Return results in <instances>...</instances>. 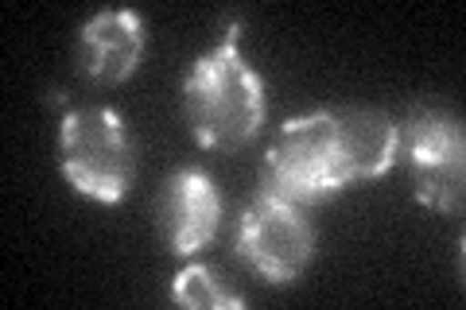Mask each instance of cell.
<instances>
[{
    "mask_svg": "<svg viewBox=\"0 0 466 310\" xmlns=\"http://www.w3.org/2000/svg\"><path fill=\"white\" fill-rule=\"evenodd\" d=\"M339 144L350 171V183L361 179H381V175L397 164L400 152V128L389 121L385 113L373 109H350L339 113Z\"/></svg>",
    "mask_w": 466,
    "mask_h": 310,
    "instance_id": "8",
    "label": "cell"
},
{
    "mask_svg": "<svg viewBox=\"0 0 466 310\" xmlns=\"http://www.w3.org/2000/svg\"><path fill=\"white\" fill-rule=\"evenodd\" d=\"M400 152L412 167L416 198L428 210L451 214L462 202V179H466V144L462 128L443 113H412L400 128Z\"/></svg>",
    "mask_w": 466,
    "mask_h": 310,
    "instance_id": "5",
    "label": "cell"
},
{
    "mask_svg": "<svg viewBox=\"0 0 466 310\" xmlns=\"http://www.w3.org/2000/svg\"><path fill=\"white\" fill-rule=\"evenodd\" d=\"M171 299L179 306H191V310H233V306L245 303L241 295H233L222 279H218L210 268H202V264H191V268H183L175 275Z\"/></svg>",
    "mask_w": 466,
    "mask_h": 310,
    "instance_id": "9",
    "label": "cell"
},
{
    "mask_svg": "<svg viewBox=\"0 0 466 310\" xmlns=\"http://www.w3.org/2000/svg\"><path fill=\"white\" fill-rule=\"evenodd\" d=\"M159 214H164L167 245L187 256L214 241L218 225H222V195H218V186L207 171L183 167L167 179Z\"/></svg>",
    "mask_w": 466,
    "mask_h": 310,
    "instance_id": "6",
    "label": "cell"
},
{
    "mask_svg": "<svg viewBox=\"0 0 466 310\" xmlns=\"http://www.w3.org/2000/svg\"><path fill=\"white\" fill-rule=\"evenodd\" d=\"M58 159L75 190L97 202H121L133 186L137 155L125 121L106 105L70 109L58 128Z\"/></svg>",
    "mask_w": 466,
    "mask_h": 310,
    "instance_id": "3",
    "label": "cell"
},
{
    "mask_svg": "<svg viewBox=\"0 0 466 310\" xmlns=\"http://www.w3.org/2000/svg\"><path fill=\"white\" fill-rule=\"evenodd\" d=\"M144 55V24L137 12L113 8L82 27V70L90 82L116 85L140 66Z\"/></svg>",
    "mask_w": 466,
    "mask_h": 310,
    "instance_id": "7",
    "label": "cell"
},
{
    "mask_svg": "<svg viewBox=\"0 0 466 310\" xmlns=\"http://www.w3.org/2000/svg\"><path fill=\"white\" fill-rule=\"evenodd\" d=\"M315 253V229L296 202L260 186L245 205L238 229V256L268 284H296Z\"/></svg>",
    "mask_w": 466,
    "mask_h": 310,
    "instance_id": "4",
    "label": "cell"
},
{
    "mask_svg": "<svg viewBox=\"0 0 466 310\" xmlns=\"http://www.w3.org/2000/svg\"><path fill=\"white\" fill-rule=\"evenodd\" d=\"M187 121L202 147H241L265 125V82L241 55V24L198 58L183 85Z\"/></svg>",
    "mask_w": 466,
    "mask_h": 310,
    "instance_id": "1",
    "label": "cell"
},
{
    "mask_svg": "<svg viewBox=\"0 0 466 310\" xmlns=\"http://www.w3.org/2000/svg\"><path fill=\"white\" fill-rule=\"evenodd\" d=\"M350 183L342 144H339V113H311L288 121L265 155V190L296 205L323 202Z\"/></svg>",
    "mask_w": 466,
    "mask_h": 310,
    "instance_id": "2",
    "label": "cell"
}]
</instances>
